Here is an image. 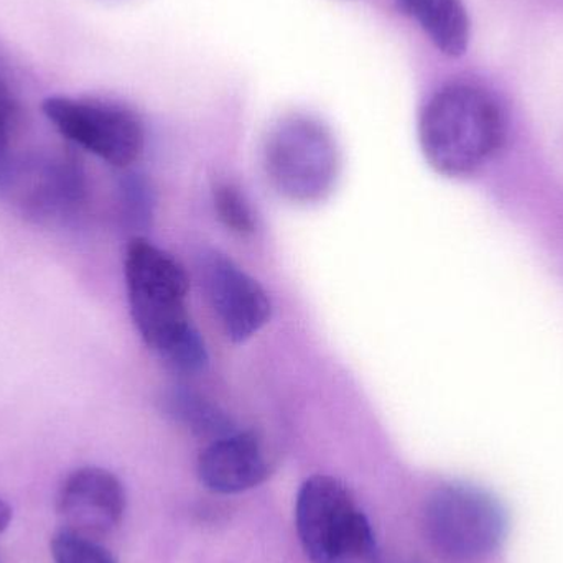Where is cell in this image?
Here are the masks:
<instances>
[{"instance_id": "obj_1", "label": "cell", "mask_w": 563, "mask_h": 563, "mask_svg": "<svg viewBox=\"0 0 563 563\" xmlns=\"http://www.w3.org/2000/svg\"><path fill=\"white\" fill-rule=\"evenodd\" d=\"M125 285L132 320L142 340L172 369L197 374L208 366V350L187 310L184 266L144 238L125 247Z\"/></svg>"}, {"instance_id": "obj_2", "label": "cell", "mask_w": 563, "mask_h": 563, "mask_svg": "<svg viewBox=\"0 0 563 563\" xmlns=\"http://www.w3.org/2000/svg\"><path fill=\"white\" fill-rule=\"evenodd\" d=\"M505 134L498 102L472 85L440 89L427 102L419 124L423 155L445 177L473 174L501 147Z\"/></svg>"}, {"instance_id": "obj_3", "label": "cell", "mask_w": 563, "mask_h": 563, "mask_svg": "<svg viewBox=\"0 0 563 563\" xmlns=\"http://www.w3.org/2000/svg\"><path fill=\"white\" fill-rule=\"evenodd\" d=\"M264 167L282 197L294 203H320L336 185L340 152L327 125L310 115H287L267 134Z\"/></svg>"}, {"instance_id": "obj_4", "label": "cell", "mask_w": 563, "mask_h": 563, "mask_svg": "<svg viewBox=\"0 0 563 563\" xmlns=\"http://www.w3.org/2000/svg\"><path fill=\"white\" fill-rule=\"evenodd\" d=\"M423 529L442 558L475 562L495 554L509 531L508 511L492 493L465 483L440 486L427 499Z\"/></svg>"}, {"instance_id": "obj_5", "label": "cell", "mask_w": 563, "mask_h": 563, "mask_svg": "<svg viewBox=\"0 0 563 563\" xmlns=\"http://www.w3.org/2000/svg\"><path fill=\"white\" fill-rule=\"evenodd\" d=\"M295 522L301 548L313 563H351L373 554L366 515L333 476L314 475L301 485Z\"/></svg>"}, {"instance_id": "obj_6", "label": "cell", "mask_w": 563, "mask_h": 563, "mask_svg": "<svg viewBox=\"0 0 563 563\" xmlns=\"http://www.w3.org/2000/svg\"><path fill=\"white\" fill-rule=\"evenodd\" d=\"M43 112L63 137L112 167H129L144 151L141 119L124 106L101 99L52 96L43 101Z\"/></svg>"}, {"instance_id": "obj_7", "label": "cell", "mask_w": 563, "mask_h": 563, "mask_svg": "<svg viewBox=\"0 0 563 563\" xmlns=\"http://www.w3.org/2000/svg\"><path fill=\"white\" fill-rule=\"evenodd\" d=\"M200 276L211 308L231 341L243 343L266 327L273 313L269 295L238 264L211 251L201 256Z\"/></svg>"}, {"instance_id": "obj_8", "label": "cell", "mask_w": 563, "mask_h": 563, "mask_svg": "<svg viewBox=\"0 0 563 563\" xmlns=\"http://www.w3.org/2000/svg\"><path fill=\"white\" fill-rule=\"evenodd\" d=\"M125 505V489L118 476L98 466L73 472L58 495V511L66 529L92 539L121 525Z\"/></svg>"}, {"instance_id": "obj_9", "label": "cell", "mask_w": 563, "mask_h": 563, "mask_svg": "<svg viewBox=\"0 0 563 563\" xmlns=\"http://www.w3.org/2000/svg\"><path fill=\"white\" fill-rule=\"evenodd\" d=\"M269 473L260 437L236 432L213 440L198 460V476L205 488L218 495H238L256 488Z\"/></svg>"}, {"instance_id": "obj_10", "label": "cell", "mask_w": 563, "mask_h": 563, "mask_svg": "<svg viewBox=\"0 0 563 563\" xmlns=\"http://www.w3.org/2000/svg\"><path fill=\"white\" fill-rule=\"evenodd\" d=\"M25 203L43 217L68 214L85 200L86 185L81 165L73 155L52 158L33 168Z\"/></svg>"}, {"instance_id": "obj_11", "label": "cell", "mask_w": 563, "mask_h": 563, "mask_svg": "<svg viewBox=\"0 0 563 563\" xmlns=\"http://www.w3.org/2000/svg\"><path fill=\"white\" fill-rule=\"evenodd\" d=\"M433 45L449 56H462L468 48L470 19L462 0H397Z\"/></svg>"}, {"instance_id": "obj_12", "label": "cell", "mask_w": 563, "mask_h": 563, "mask_svg": "<svg viewBox=\"0 0 563 563\" xmlns=\"http://www.w3.org/2000/svg\"><path fill=\"white\" fill-rule=\"evenodd\" d=\"M164 406L175 422L194 435L211 439V442L236 432L233 420L220 407L191 390L175 387L165 394Z\"/></svg>"}, {"instance_id": "obj_13", "label": "cell", "mask_w": 563, "mask_h": 563, "mask_svg": "<svg viewBox=\"0 0 563 563\" xmlns=\"http://www.w3.org/2000/svg\"><path fill=\"white\" fill-rule=\"evenodd\" d=\"M213 200L218 218L233 233L246 236L256 231V220L250 201L241 194L240 188L231 184H218L213 190Z\"/></svg>"}, {"instance_id": "obj_14", "label": "cell", "mask_w": 563, "mask_h": 563, "mask_svg": "<svg viewBox=\"0 0 563 563\" xmlns=\"http://www.w3.org/2000/svg\"><path fill=\"white\" fill-rule=\"evenodd\" d=\"M52 555L55 563H118L95 539L69 529H63L53 538Z\"/></svg>"}, {"instance_id": "obj_15", "label": "cell", "mask_w": 563, "mask_h": 563, "mask_svg": "<svg viewBox=\"0 0 563 563\" xmlns=\"http://www.w3.org/2000/svg\"><path fill=\"white\" fill-rule=\"evenodd\" d=\"M125 220L134 227H145L152 214V198L144 180L129 175L121 185Z\"/></svg>"}, {"instance_id": "obj_16", "label": "cell", "mask_w": 563, "mask_h": 563, "mask_svg": "<svg viewBox=\"0 0 563 563\" xmlns=\"http://www.w3.org/2000/svg\"><path fill=\"white\" fill-rule=\"evenodd\" d=\"M10 129L12 124L0 115V188L9 187L15 175L10 151Z\"/></svg>"}, {"instance_id": "obj_17", "label": "cell", "mask_w": 563, "mask_h": 563, "mask_svg": "<svg viewBox=\"0 0 563 563\" xmlns=\"http://www.w3.org/2000/svg\"><path fill=\"white\" fill-rule=\"evenodd\" d=\"M16 112H19V108H16L12 91H10L9 86H7V82L3 81L2 76H0V115L13 125L16 119Z\"/></svg>"}, {"instance_id": "obj_18", "label": "cell", "mask_w": 563, "mask_h": 563, "mask_svg": "<svg viewBox=\"0 0 563 563\" xmlns=\"http://www.w3.org/2000/svg\"><path fill=\"white\" fill-rule=\"evenodd\" d=\"M12 516V508L3 499H0V536L9 528Z\"/></svg>"}]
</instances>
